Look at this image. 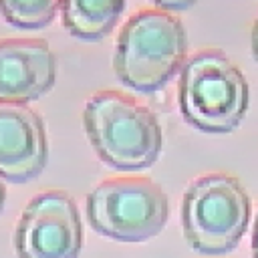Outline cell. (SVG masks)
Segmentation results:
<instances>
[{
  "instance_id": "obj_11",
  "label": "cell",
  "mask_w": 258,
  "mask_h": 258,
  "mask_svg": "<svg viewBox=\"0 0 258 258\" xmlns=\"http://www.w3.org/2000/svg\"><path fill=\"white\" fill-rule=\"evenodd\" d=\"M159 10H187L191 8L198 0H151Z\"/></svg>"
},
{
  "instance_id": "obj_4",
  "label": "cell",
  "mask_w": 258,
  "mask_h": 258,
  "mask_svg": "<svg viewBox=\"0 0 258 258\" xmlns=\"http://www.w3.org/2000/svg\"><path fill=\"white\" fill-rule=\"evenodd\" d=\"M250 222V198L230 173H206L189 183L181 200L187 246L204 256L232 252Z\"/></svg>"
},
{
  "instance_id": "obj_12",
  "label": "cell",
  "mask_w": 258,
  "mask_h": 258,
  "mask_svg": "<svg viewBox=\"0 0 258 258\" xmlns=\"http://www.w3.org/2000/svg\"><path fill=\"white\" fill-rule=\"evenodd\" d=\"M250 44H252V56L258 62V18L252 24V34H250Z\"/></svg>"
},
{
  "instance_id": "obj_5",
  "label": "cell",
  "mask_w": 258,
  "mask_h": 258,
  "mask_svg": "<svg viewBox=\"0 0 258 258\" xmlns=\"http://www.w3.org/2000/svg\"><path fill=\"white\" fill-rule=\"evenodd\" d=\"M169 218L165 191L147 177L105 179L87 196V220L95 232L117 242L157 236Z\"/></svg>"
},
{
  "instance_id": "obj_10",
  "label": "cell",
  "mask_w": 258,
  "mask_h": 258,
  "mask_svg": "<svg viewBox=\"0 0 258 258\" xmlns=\"http://www.w3.org/2000/svg\"><path fill=\"white\" fill-rule=\"evenodd\" d=\"M60 4L62 0H0V12L12 26L34 30L46 26Z\"/></svg>"
},
{
  "instance_id": "obj_9",
  "label": "cell",
  "mask_w": 258,
  "mask_h": 258,
  "mask_svg": "<svg viewBox=\"0 0 258 258\" xmlns=\"http://www.w3.org/2000/svg\"><path fill=\"white\" fill-rule=\"evenodd\" d=\"M125 8V0H62L64 28L81 40L105 38Z\"/></svg>"
},
{
  "instance_id": "obj_13",
  "label": "cell",
  "mask_w": 258,
  "mask_h": 258,
  "mask_svg": "<svg viewBox=\"0 0 258 258\" xmlns=\"http://www.w3.org/2000/svg\"><path fill=\"white\" fill-rule=\"evenodd\" d=\"M252 258H258V212H256L254 230H252Z\"/></svg>"
},
{
  "instance_id": "obj_14",
  "label": "cell",
  "mask_w": 258,
  "mask_h": 258,
  "mask_svg": "<svg viewBox=\"0 0 258 258\" xmlns=\"http://www.w3.org/2000/svg\"><path fill=\"white\" fill-rule=\"evenodd\" d=\"M4 204H6V187H4V181L0 179V212H2Z\"/></svg>"
},
{
  "instance_id": "obj_1",
  "label": "cell",
  "mask_w": 258,
  "mask_h": 258,
  "mask_svg": "<svg viewBox=\"0 0 258 258\" xmlns=\"http://www.w3.org/2000/svg\"><path fill=\"white\" fill-rule=\"evenodd\" d=\"M87 137L109 167L139 171L151 167L163 147L155 113L119 91L95 93L83 111Z\"/></svg>"
},
{
  "instance_id": "obj_3",
  "label": "cell",
  "mask_w": 258,
  "mask_h": 258,
  "mask_svg": "<svg viewBox=\"0 0 258 258\" xmlns=\"http://www.w3.org/2000/svg\"><path fill=\"white\" fill-rule=\"evenodd\" d=\"M250 101L242 71L218 50L187 58L179 75V111L202 133H230L246 117Z\"/></svg>"
},
{
  "instance_id": "obj_2",
  "label": "cell",
  "mask_w": 258,
  "mask_h": 258,
  "mask_svg": "<svg viewBox=\"0 0 258 258\" xmlns=\"http://www.w3.org/2000/svg\"><path fill=\"white\" fill-rule=\"evenodd\" d=\"M187 34L181 20L165 10L135 12L121 28L115 44V75L131 91L149 95L163 89L181 71Z\"/></svg>"
},
{
  "instance_id": "obj_7",
  "label": "cell",
  "mask_w": 258,
  "mask_h": 258,
  "mask_svg": "<svg viewBox=\"0 0 258 258\" xmlns=\"http://www.w3.org/2000/svg\"><path fill=\"white\" fill-rule=\"evenodd\" d=\"M56 56L46 40H0V103L26 105L52 89Z\"/></svg>"
},
{
  "instance_id": "obj_6",
  "label": "cell",
  "mask_w": 258,
  "mask_h": 258,
  "mask_svg": "<svg viewBox=\"0 0 258 258\" xmlns=\"http://www.w3.org/2000/svg\"><path fill=\"white\" fill-rule=\"evenodd\" d=\"M83 224L73 198L60 189L34 196L14 230L18 258H79Z\"/></svg>"
},
{
  "instance_id": "obj_8",
  "label": "cell",
  "mask_w": 258,
  "mask_h": 258,
  "mask_svg": "<svg viewBox=\"0 0 258 258\" xmlns=\"http://www.w3.org/2000/svg\"><path fill=\"white\" fill-rule=\"evenodd\" d=\"M48 159L42 119L26 105L0 103V179L24 183L40 175Z\"/></svg>"
}]
</instances>
